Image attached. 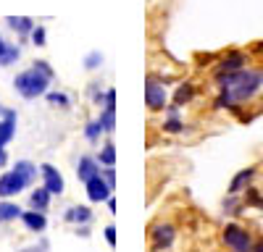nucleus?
<instances>
[{"label":"nucleus","instance_id":"f257e3e1","mask_svg":"<svg viewBox=\"0 0 263 252\" xmlns=\"http://www.w3.org/2000/svg\"><path fill=\"white\" fill-rule=\"evenodd\" d=\"M216 108L239 113L245 105H253L263 97V66H245L234 74L216 79Z\"/></svg>","mask_w":263,"mask_h":252},{"label":"nucleus","instance_id":"f03ea898","mask_svg":"<svg viewBox=\"0 0 263 252\" xmlns=\"http://www.w3.org/2000/svg\"><path fill=\"white\" fill-rule=\"evenodd\" d=\"M48 84H50V76L40 74L37 69H27V71L16 74V79H13L16 92L24 97V100H37V97H42V95L48 92Z\"/></svg>","mask_w":263,"mask_h":252},{"label":"nucleus","instance_id":"7ed1b4c3","mask_svg":"<svg viewBox=\"0 0 263 252\" xmlns=\"http://www.w3.org/2000/svg\"><path fill=\"white\" fill-rule=\"evenodd\" d=\"M221 242L227 244L229 252H253V247H255L253 234H250L245 226H239V223H227L224 226Z\"/></svg>","mask_w":263,"mask_h":252},{"label":"nucleus","instance_id":"20e7f679","mask_svg":"<svg viewBox=\"0 0 263 252\" xmlns=\"http://www.w3.org/2000/svg\"><path fill=\"white\" fill-rule=\"evenodd\" d=\"M145 105L150 113H161L168 108V90L166 84L158 81L156 76H147L145 79Z\"/></svg>","mask_w":263,"mask_h":252},{"label":"nucleus","instance_id":"39448f33","mask_svg":"<svg viewBox=\"0 0 263 252\" xmlns=\"http://www.w3.org/2000/svg\"><path fill=\"white\" fill-rule=\"evenodd\" d=\"M245 66H250V55L242 53V50H232V53H227L221 60L216 63L213 81L221 79V76H227V74H234V71H239V69H245Z\"/></svg>","mask_w":263,"mask_h":252},{"label":"nucleus","instance_id":"423d86ee","mask_svg":"<svg viewBox=\"0 0 263 252\" xmlns=\"http://www.w3.org/2000/svg\"><path fill=\"white\" fill-rule=\"evenodd\" d=\"M174 237H177V228L171 223H156L150 228V242H153V252L168 249L174 244Z\"/></svg>","mask_w":263,"mask_h":252},{"label":"nucleus","instance_id":"0eeeda50","mask_svg":"<svg viewBox=\"0 0 263 252\" xmlns=\"http://www.w3.org/2000/svg\"><path fill=\"white\" fill-rule=\"evenodd\" d=\"M84 186H87V197H90L92 202H105L108 197H111V192H114L111 184H108V181H105L100 174H98V176H92V179L87 181Z\"/></svg>","mask_w":263,"mask_h":252},{"label":"nucleus","instance_id":"6e6552de","mask_svg":"<svg viewBox=\"0 0 263 252\" xmlns=\"http://www.w3.org/2000/svg\"><path fill=\"white\" fill-rule=\"evenodd\" d=\"M24 186H27V181L21 179V176L13 171V168H11L8 174H3V176H0V197H3V200H8V197L18 195Z\"/></svg>","mask_w":263,"mask_h":252},{"label":"nucleus","instance_id":"1a4fd4ad","mask_svg":"<svg viewBox=\"0 0 263 252\" xmlns=\"http://www.w3.org/2000/svg\"><path fill=\"white\" fill-rule=\"evenodd\" d=\"M40 174H42V179H45V189H48L50 195H61V192H63V176L58 174L55 165L42 163V165H40Z\"/></svg>","mask_w":263,"mask_h":252},{"label":"nucleus","instance_id":"9d476101","mask_svg":"<svg viewBox=\"0 0 263 252\" xmlns=\"http://www.w3.org/2000/svg\"><path fill=\"white\" fill-rule=\"evenodd\" d=\"M3 121H0V144H8L16 137V111L11 108H0Z\"/></svg>","mask_w":263,"mask_h":252},{"label":"nucleus","instance_id":"9b49d317","mask_svg":"<svg viewBox=\"0 0 263 252\" xmlns=\"http://www.w3.org/2000/svg\"><path fill=\"white\" fill-rule=\"evenodd\" d=\"M255 174H258V168H255V165L242 168V171H239V174L232 179V184H229V195H239V192H245V189L253 184Z\"/></svg>","mask_w":263,"mask_h":252},{"label":"nucleus","instance_id":"f8f14e48","mask_svg":"<svg viewBox=\"0 0 263 252\" xmlns=\"http://www.w3.org/2000/svg\"><path fill=\"white\" fill-rule=\"evenodd\" d=\"M100 174V163L95 160V158H90V155H84V158H79V165H77V176H79V181H90L92 176H98Z\"/></svg>","mask_w":263,"mask_h":252},{"label":"nucleus","instance_id":"ddd939ff","mask_svg":"<svg viewBox=\"0 0 263 252\" xmlns=\"http://www.w3.org/2000/svg\"><path fill=\"white\" fill-rule=\"evenodd\" d=\"M21 221H24V226L29 231H45V226H48L42 210H27V213H21Z\"/></svg>","mask_w":263,"mask_h":252},{"label":"nucleus","instance_id":"4468645a","mask_svg":"<svg viewBox=\"0 0 263 252\" xmlns=\"http://www.w3.org/2000/svg\"><path fill=\"white\" fill-rule=\"evenodd\" d=\"M195 95H197V87L192 81H184V84H179L177 87V92H174V105H187V102H192L195 100Z\"/></svg>","mask_w":263,"mask_h":252},{"label":"nucleus","instance_id":"2eb2a0df","mask_svg":"<svg viewBox=\"0 0 263 252\" xmlns=\"http://www.w3.org/2000/svg\"><path fill=\"white\" fill-rule=\"evenodd\" d=\"M21 55L18 45H11V42H3V37H0V66H11V63H16Z\"/></svg>","mask_w":263,"mask_h":252},{"label":"nucleus","instance_id":"dca6fc26","mask_svg":"<svg viewBox=\"0 0 263 252\" xmlns=\"http://www.w3.org/2000/svg\"><path fill=\"white\" fill-rule=\"evenodd\" d=\"M6 24H8L13 32H18V34H32V29H34V21H32L29 16H8Z\"/></svg>","mask_w":263,"mask_h":252},{"label":"nucleus","instance_id":"f3484780","mask_svg":"<svg viewBox=\"0 0 263 252\" xmlns=\"http://www.w3.org/2000/svg\"><path fill=\"white\" fill-rule=\"evenodd\" d=\"M92 218V210L87 207V205H77V207H69V213H66V221H71V223H90Z\"/></svg>","mask_w":263,"mask_h":252},{"label":"nucleus","instance_id":"a211bd4d","mask_svg":"<svg viewBox=\"0 0 263 252\" xmlns=\"http://www.w3.org/2000/svg\"><path fill=\"white\" fill-rule=\"evenodd\" d=\"M21 213H24V210H21L16 202H0V223H8V221H16V218H21Z\"/></svg>","mask_w":263,"mask_h":252},{"label":"nucleus","instance_id":"6ab92c4d","mask_svg":"<svg viewBox=\"0 0 263 252\" xmlns=\"http://www.w3.org/2000/svg\"><path fill=\"white\" fill-rule=\"evenodd\" d=\"M13 171H16L21 179H24L27 184H32V181H34V176H37V165H34V163H29V160H16Z\"/></svg>","mask_w":263,"mask_h":252},{"label":"nucleus","instance_id":"aec40b11","mask_svg":"<svg viewBox=\"0 0 263 252\" xmlns=\"http://www.w3.org/2000/svg\"><path fill=\"white\" fill-rule=\"evenodd\" d=\"M29 202H32V210H45L48 202H50V192L45 186H40V189H34V192L29 195Z\"/></svg>","mask_w":263,"mask_h":252},{"label":"nucleus","instance_id":"412c9836","mask_svg":"<svg viewBox=\"0 0 263 252\" xmlns=\"http://www.w3.org/2000/svg\"><path fill=\"white\" fill-rule=\"evenodd\" d=\"M98 121L103 123L105 134H114V132H116V108H103Z\"/></svg>","mask_w":263,"mask_h":252},{"label":"nucleus","instance_id":"4be33fe9","mask_svg":"<svg viewBox=\"0 0 263 252\" xmlns=\"http://www.w3.org/2000/svg\"><path fill=\"white\" fill-rule=\"evenodd\" d=\"M242 202H245L248 207H258V210H263V195L258 192L255 186H248V189H245V197H242Z\"/></svg>","mask_w":263,"mask_h":252},{"label":"nucleus","instance_id":"5701e85b","mask_svg":"<svg viewBox=\"0 0 263 252\" xmlns=\"http://www.w3.org/2000/svg\"><path fill=\"white\" fill-rule=\"evenodd\" d=\"M98 163L105 165V168L116 163V147H114L111 142H105V144H103V150H100V155H98Z\"/></svg>","mask_w":263,"mask_h":252},{"label":"nucleus","instance_id":"b1692460","mask_svg":"<svg viewBox=\"0 0 263 252\" xmlns=\"http://www.w3.org/2000/svg\"><path fill=\"white\" fill-rule=\"evenodd\" d=\"M161 132H166V134H182V132H187V126H184L182 118H166L161 123Z\"/></svg>","mask_w":263,"mask_h":252},{"label":"nucleus","instance_id":"393cba45","mask_svg":"<svg viewBox=\"0 0 263 252\" xmlns=\"http://www.w3.org/2000/svg\"><path fill=\"white\" fill-rule=\"evenodd\" d=\"M100 134H105V129H103V123H100L98 118L87 123V129H84V137L90 139V142H98V139H100Z\"/></svg>","mask_w":263,"mask_h":252},{"label":"nucleus","instance_id":"a878e982","mask_svg":"<svg viewBox=\"0 0 263 252\" xmlns=\"http://www.w3.org/2000/svg\"><path fill=\"white\" fill-rule=\"evenodd\" d=\"M48 102L50 105H61V108H69V97H66L63 92H50L48 95Z\"/></svg>","mask_w":263,"mask_h":252},{"label":"nucleus","instance_id":"bb28decb","mask_svg":"<svg viewBox=\"0 0 263 252\" xmlns=\"http://www.w3.org/2000/svg\"><path fill=\"white\" fill-rule=\"evenodd\" d=\"M100 63H103V55H100V53H90V55L84 58V66L90 69V71H95V69L100 66Z\"/></svg>","mask_w":263,"mask_h":252},{"label":"nucleus","instance_id":"cd10ccee","mask_svg":"<svg viewBox=\"0 0 263 252\" xmlns=\"http://www.w3.org/2000/svg\"><path fill=\"white\" fill-rule=\"evenodd\" d=\"M32 42H34L37 48L45 45V27H34V29H32Z\"/></svg>","mask_w":263,"mask_h":252},{"label":"nucleus","instance_id":"c85d7f7f","mask_svg":"<svg viewBox=\"0 0 263 252\" xmlns=\"http://www.w3.org/2000/svg\"><path fill=\"white\" fill-rule=\"evenodd\" d=\"M32 69H37L40 74H45V76L53 79V69H50V63H48V60H34V63H32Z\"/></svg>","mask_w":263,"mask_h":252},{"label":"nucleus","instance_id":"c756f323","mask_svg":"<svg viewBox=\"0 0 263 252\" xmlns=\"http://www.w3.org/2000/svg\"><path fill=\"white\" fill-rule=\"evenodd\" d=\"M100 176L108 181V184H111V189L116 186V171H114V165H108V168H103V171H100Z\"/></svg>","mask_w":263,"mask_h":252},{"label":"nucleus","instance_id":"7c9ffc66","mask_svg":"<svg viewBox=\"0 0 263 252\" xmlns=\"http://www.w3.org/2000/svg\"><path fill=\"white\" fill-rule=\"evenodd\" d=\"M105 242L111 244V247L116 244V228L114 226H105Z\"/></svg>","mask_w":263,"mask_h":252},{"label":"nucleus","instance_id":"2f4dec72","mask_svg":"<svg viewBox=\"0 0 263 252\" xmlns=\"http://www.w3.org/2000/svg\"><path fill=\"white\" fill-rule=\"evenodd\" d=\"M8 160V153H6V144H0V165H6Z\"/></svg>","mask_w":263,"mask_h":252},{"label":"nucleus","instance_id":"473e14b6","mask_svg":"<svg viewBox=\"0 0 263 252\" xmlns=\"http://www.w3.org/2000/svg\"><path fill=\"white\" fill-rule=\"evenodd\" d=\"M105 202H108V210H111V213H116V200H114V197H108Z\"/></svg>","mask_w":263,"mask_h":252},{"label":"nucleus","instance_id":"72a5a7b5","mask_svg":"<svg viewBox=\"0 0 263 252\" xmlns=\"http://www.w3.org/2000/svg\"><path fill=\"white\" fill-rule=\"evenodd\" d=\"M253 252H263V239H260V242H255V247H253Z\"/></svg>","mask_w":263,"mask_h":252}]
</instances>
